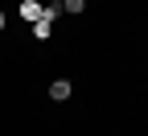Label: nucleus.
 <instances>
[{"instance_id":"1","label":"nucleus","mask_w":148,"mask_h":136,"mask_svg":"<svg viewBox=\"0 0 148 136\" xmlns=\"http://www.w3.org/2000/svg\"><path fill=\"white\" fill-rule=\"evenodd\" d=\"M70 91H74V87H70L66 79H53V83H49V99H53V103H58V99H70Z\"/></svg>"},{"instance_id":"2","label":"nucleus","mask_w":148,"mask_h":136,"mask_svg":"<svg viewBox=\"0 0 148 136\" xmlns=\"http://www.w3.org/2000/svg\"><path fill=\"white\" fill-rule=\"evenodd\" d=\"M21 17H25V21H41V4H37V0H25V4H21Z\"/></svg>"},{"instance_id":"3","label":"nucleus","mask_w":148,"mask_h":136,"mask_svg":"<svg viewBox=\"0 0 148 136\" xmlns=\"http://www.w3.org/2000/svg\"><path fill=\"white\" fill-rule=\"evenodd\" d=\"M33 37L45 41V37H49V21H33Z\"/></svg>"},{"instance_id":"4","label":"nucleus","mask_w":148,"mask_h":136,"mask_svg":"<svg viewBox=\"0 0 148 136\" xmlns=\"http://www.w3.org/2000/svg\"><path fill=\"white\" fill-rule=\"evenodd\" d=\"M62 8H66V12H74V17H78V12L86 8V0H62Z\"/></svg>"},{"instance_id":"5","label":"nucleus","mask_w":148,"mask_h":136,"mask_svg":"<svg viewBox=\"0 0 148 136\" xmlns=\"http://www.w3.org/2000/svg\"><path fill=\"white\" fill-rule=\"evenodd\" d=\"M0 29H4V8H0Z\"/></svg>"},{"instance_id":"6","label":"nucleus","mask_w":148,"mask_h":136,"mask_svg":"<svg viewBox=\"0 0 148 136\" xmlns=\"http://www.w3.org/2000/svg\"><path fill=\"white\" fill-rule=\"evenodd\" d=\"M53 4H62V0H53Z\"/></svg>"}]
</instances>
